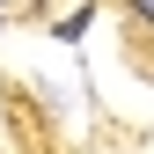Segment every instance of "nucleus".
Returning a JSON list of instances; mask_svg holds the SVG:
<instances>
[{
  "mask_svg": "<svg viewBox=\"0 0 154 154\" xmlns=\"http://www.w3.org/2000/svg\"><path fill=\"white\" fill-rule=\"evenodd\" d=\"M132 15H140V22H154V0H132Z\"/></svg>",
  "mask_w": 154,
  "mask_h": 154,
  "instance_id": "f257e3e1",
  "label": "nucleus"
}]
</instances>
